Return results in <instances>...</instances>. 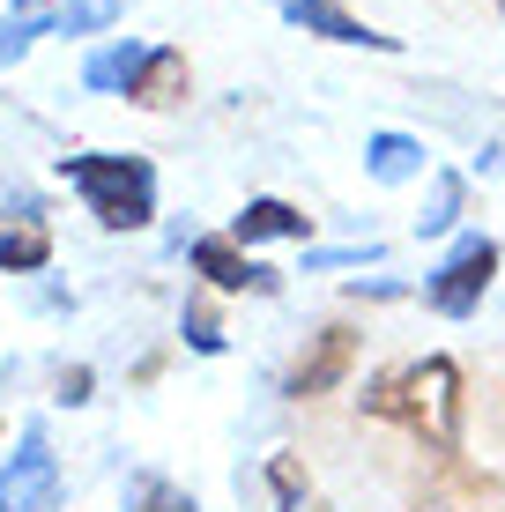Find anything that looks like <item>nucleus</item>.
<instances>
[{"label":"nucleus","instance_id":"9","mask_svg":"<svg viewBox=\"0 0 505 512\" xmlns=\"http://www.w3.org/2000/svg\"><path fill=\"white\" fill-rule=\"evenodd\" d=\"M231 238L238 245H305L312 238V216L290 201H275V193H260V201H246L231 216Z\"/></svg>","mask_w":505,"mask_h":512},{"label":"nucleus","instance_id":"19","mask_svg":"<svg viewBox=\"0 0 505 512\" xmlns=\"http://www.w3.org/2000/svg\"><path fill=\"white\" fill-rule=\"evenodd\" d=\"M127 0H82V8H60V38H82V30H104Z\"/></svg>","mask_w":505,"mask_h":512},{"label":"nucleus","instance_id":"1","mask_svg":"<svg viewBox=\"0 0 505 512\" xmlns=\"http://www.w3.org/2000/svg\"><path fill=\"white\" fill-rule=\"evenodd\" d=\"M364 416L379 423H402L424 453L454 461L461 438H468V386H461V364L454 357H416V364H387V372L364 379L357 394Z\"/></svg>","mask_w":505,"mask_h":512},{"label":"nucleus","instance_id":"13","mask_svg":"<svg viewBox=\"0 0 505 512\" xmlns=\"http://www.w3.org/2000/svg\"><path fill=\"white\" fill-rule=\"evenodd\" d=\"M461 201H468L461 171H431V201H424V216H416V238H446L461 223Z\"/></svg>","mask_w":505,"mask_h":512},{"label":"nucleus","instance_id":"5","mask_svg":"<svg viewBox=\"0 0 505 512\" xmlns=\"http://www.w3.org/2000/svg\"><path fill=\"white\" fill-rule=\"evenodd\" d=\"M67 483H60V461H52L45 431L30 423L23 446L8 453V468H0V512H60Z\"/></svg>","mask_w":505,"mask_h":512},{"label":"nucleus","instance_id":"22","mask_svg":"<svg viewBox=\"0 0 505 512\" xmlns=\"http://www.w3.org/2000/svg\"><path fill=\"white\" fill-rule=\"evenodd\" d=\"M15 8H23V15H38V8H67V0H15Z\"/></svg>","mask_w":505,"mask_h":512},{"label":"nucleus","instance_id":"17","mask_svg":"<svg viewBox=\"0 0 505 512\" xmlns=\"http://www.w3.org/2000/svg\"><path fill=\"white\" fill-rule=\"evenodd\" d=\"M268 490H275V512H305L312 505V483H305L298 453H275V461H268Z\"/></svg>","mask_w":505,"mask_h":512},{"label":"nucleus","instance_id":"23","mask_svg":"<svg viewBox=\"0 0 505 512\" xmlns=\"http://www.w3.org/2000/svg\"><path fill=\"white\" fill-rule=\"evenodd\" d=\"M498 15H505V0H498Z\"/></svg>","mask_w":505,"mask_h":512},{"label":"nucleus","instance_id":"6","mask_svg":"<svg viewBox=\"0 0 505 512\" xmlns=\"http://www.w3.org/2000/svg\"><path fill=\"white\" fill-rule=\"evenodd\" d=\"M409 512H505V483L491 468H468L454 453V461H439L409 490Z\"/></svg>","mask_w":505,"mask_h":512},{"label":"nucleus","instance_id":"8","mask_svg":"<svg viewBox=\"0 0 505 512\" xmlns=\"http://www.w3.org/2000/svg\"><path fill=\"white\" fill-rule=\"evenodd\" d=\"M283 15L305 30V38H327V45H364V52H394L402 38H387V30H372L364 15H350L342 0H283Z\"/></svg>","mask_w":505,"mask_h":512},{"label":"nucleus","instance_id":"20","mask_svg":"<svg viewBox=\"0 0 505 512\" xmlns=\"http://www.w3.org/2000/svg\"><path fill=\"white\" fill-rule=\"evenodd\" d=\"M60 401H67V409L90 401V364H67V372H60Z\"/></svg>","mask_w":505,"mask_h":512},{"label":"nucleus","instance_id":"16","mask_svg":"<svg viewBox=\"0 0 505 512\" xmlns=\"http://www.w3.org/2000/svg\"><path fill=\"white\" fill-rule=\"evenodd\" d=\"M179 334H186V349H194V357H223V320H216V297H186Z\"/></svg>","mask_w":505,"mask_h":512},{"label":"nucleus","instance_id":"7","mask_svg":"<svg viewBox=\"0 0 505 512\" xmlns=\"http://www.w3.org/2000/svg\"><path fill=\"white\" fill-rule=\"evenodd\" d=\"M186 260H194V275H201L216 297H238V290L275 297V290H283V275H275V268H260V260H253L238 238H194V253H186Z\"/></svg>","mask_w":505,"mask_h":512},{"label":"nucleus","instance_id":"21","mask_svg":"<svg viewBox=\"0 0 505 512\" xmlns=\"http://www.w3.org/2000/svg\"><path fill=\"white\" fill-rule=\"evenodd\" d=\"M8 208H15V216H38V201H30L23 186H8V179H0V216H8Z\"/></svg>","mask_w":505,"mask_h":512},{"label":"nucleus","instance_id":"15","mask_svg":"<svg viewBox=\"0 0 505 512\" xmlns=\"http://www.w3.org/2000/svg\"><path fill=\"white\" fill-rule=\"evenodd\" d=\"M119 512H201V505H194V490L164 483V475H134L127 498H119Z\"/></svg>","mask_w":505,"mask_h":512},{"label":"nucleus","instance_id":"4","mask_svg":"<svg viewBox=\"0 0 505 512\" xmlns=\"http://www.w3.org/2000/svg\"><path fill=\"white\" fill-rule=\"evenodd\" d=\"M357 357H364V334H357V327H342V320H327V327L298 349V364H290L283 394H290V401H320V394H335V386L357 372Z\"/></svg>","mask_w":505,"mask_h":512},{"label":"nucleus","instance_id":"10","mask_svg":"<svg viewBox=\"0 0 505 512\" xmlns=\"http://www.w3.org/2000/svg\"><path fill=\"white\" fill-rule=\"evenodd\" d=\"M186 52L179 45H149V60L134 67L127 82V104H142V112H171V104H186Z\"/></svg>","mask_w":505,"mask_h":512},{"label":"nucleus","instance_id":"18","mask_svg":"<svg viewBox=\"0 0 505 512\" xmlns=\"http://www.w3.org/2000/svg\"><path fill=\"white\" fill-rule=\"evenodd\" d=\"M45 30H52L45 15H15V23H0V67H15V60L30 52V45L45 38Z\"/></svg>","mask_w":505,"mask_h":512},{"label":"nucleus","instance_id":"14","mask_svg":"<svg viewBox=\"0 0 505 512\" xmlns=\"http://www.w3.org/2000/svg\"><path fill=\"white\" fill-rule=\"evenodd\" d=\"M52 260V231L45 223H15V231H0V275H38Z\"/></svg>","mask_w":505,"mask_h":512},{"label":"nucleus","instance_id":"2","mask_svg":"<svg viewBox=\"0 0 505 512\" xmlns=\"http://www.w3.org/2000/svg\"><path fill=\"white\" fill-rule=\"evenodd\" d=\"M60 179L90 201V216L104 223V231H149V216H156V171H149V156H112V149L60 156Z\"/></svg>","mask_w":505,"mask_h":512},{"label":"nucleus","instance_id":"11","mask_svg":"<svg viewBox=\"0 0 505 512\" xmlns=\"http://www.w3.org/2000/svg\"><path fill=\"white\" fill-rule=\"evenodd\" d=\"M364 171H372L379 186H409V179H424V171H431V149H424L416 134L379 127L372 141H364Z\"/></svg>","mask_w":505,"mask_h":512},{"label":"nucleus","instance_id":"3","mask_svg":"<svg viewBox=\"0 0 505 512\" xmlns=\"http://www.w3.org/2000/svg\"><path fill=\"white\" fill-rule=\"evenodd\" d=\"M498 260H505L498 238H461L454 253L424 275V305L439 312V320H468V312L483 305V290L498 282Z\"/></svg>","mask_w":505,"mask_h":512},{"label":"nucleus","instance_id":"12","mask_svg":"<svg viewBox=\"0 0 505 512\" xmlns=\"http://www.w3.org/2000/svg\"><path fill=\"white\" fill-rule=\"evenodd\" d=\"M149 60V45H134V38H112V45H97L90 60H82V82H90V90H104V97H127V82H134V67Z\"/></svg>","mask_w":505,"mask_h":512}]
</instances>
